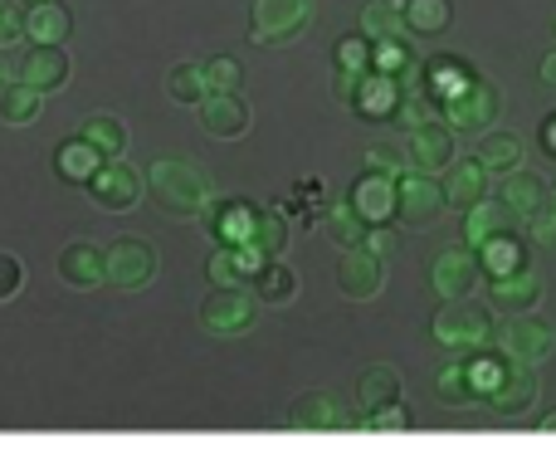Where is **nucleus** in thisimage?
Instances as JSON below:
<instances>
[{
	"mask_svg": "<svg viewBox=\"0 0 556 464\" xmlns=\"http://www.w3.org/2000/svg\"><path fill=\"white\" fill-rule=\"evenodd\" d=\"M313 25V0H254V15H250V35L260 45H293L303 29Z\"/></svg>",
	"mask_w": 556,
	"mask_h": 464,
	"instance_id": "obj_8",
	"label": "nucleus"
},
{
	"mask_svg": "<svg viewBox=\"0 0 556 464\" xmlns=\"http://www.w3.org/2000/svg\"><path fill=\"white\" fill-rule=\"evenodd\" d=\"M98 162H103V156H98L84 137H68V142L54 147V172H59V181H68V186H84L88 176L98 172Z\"/></svg>",
	"mask_w": 556,
	"mask_h": 464,
	"instance_id": "obj_30",
	"label": "nucleus"
},
{
	"mask_svg": "<svg viewBox=\"0 0 556 464\" xmlns=\"http://www.w3.org/2000/svg\"><path fill=\"white\" fill-rule=\"evenodd\" d=\"M489 303L508 318V313H528L542 303V274L528 269V260L513 264L503 274H489Z\"/></svg>",
	"mask_w": 556,
	"mask_h": 464,
	"instance_id": "obj_13",
	"label": "nucleus"
},
{
	"mask_svg": "<svg viewBox=\"0 0 556 464\" xmlns=\"http://www.w3.org/2000/svg\"><path fill=\"white\" fill-rule=\"evenodd\" d=\"M391 401H401V372L395 367L376 362V367H366L362 377H356V406H362V416L391 406Z\"/></svg>",
	"mask_w": 556,
	"mask_h": 464,
	"instance_id": "obj_27",
	"label": "nucleus"
},
{
	"mask_svg": "<svg viewBox=\"0 0 556 464\" xmlns=\"http://www.w3.org/2000/svg\"><path fill=\"white\" fill-rule=\"evenodd\" d=\"M473 254H479L483 274H503V269H513V264H522V244L513 240V235H498V240L479 244Z\"/></svg>",
	"mask_w": 556,
	"mask_h": 464,
	"instance_id": "obj_38",
	"label": "nucleus"
},
{
	"mask_svg": "<svg viewBox=\"0 0 556 464\" xmlns=\"http://www.w3.org/2000/svg\"><path fill=\"white\" fill-rule=\"evenodd\" d=\"M542 436H556V411H547V416H542Z\"/></svg>",
	"mask_w": 556,
	"mask_h": 464,
	"instance_id": "obj_49",
	"label": "nucleus"
},
{
	"mask_svg": "<svg viewBox=\"0 0 556 464\" xmlns=\"http://www.w3.org/2000/svg\"><path fill=\"white\" fill-rule=\"evenodd\" d=\"M542 142H547V152L556 156V117H547V127H542Z\"/></svg>",
	"mask_w": 556,
	"mask_h": 464,
	"instance_id": "obj_48",
	"label": "nucleus"
},
{
	"mask_svg": "<svg viewBox=\"0 0 556 464\" xmlns=\"http://www.w3.org/2000/svg\"><path fill=\"white\" fill-rule=\"evenodd\" d=\"M84 186H88V196H93V205H103V211H132L147 191V181L137 176V166H127L123 156L98 162V172L88 176Z\"/></svg>",
	"mask_w": 556,
	"mask_h": 464,
	"instance_id": "obj_10",
	"label": "nucleus"
},
{
	"mask_svg": "<svg viewBox=\"0 0 556 464\" xmlns=\"http://www.w3.org/2000/svg\"><path fill=\"white\" fill-rule=\"evenodd\" d=\"M493 348H498L503 362H518V367H542L556 352V328L538 313H508L498 333H493Z\"/></svg>",
	"mask_w": 556,
	"mask_h": 464,
	"instance_id": "obj_3",
	"label": "nucleus"
},
{
	"mask_svg": "<svg viewBox=\"0 0 556 464\" xmlns=\"http://www.w3.org/2000/svg\"><path fill=\"white\" fill-rule=\"evenodd\" d=\"M362 162H366V172H381V176H401L405 172V152L395 142H371Z\"/></svg>",
	"mask_w": 556,
	"mask_h": 464,
	"instance_id": "obj_40",
	"label": "nucleus"
},
{
	"mask_svg": "<svg viewBox=\"0 0 556 464\" xmlns=\"http://www.w3.org/2000/svg\"><path fill=\"white\" fill-rule=\"evenodd\" d=\"M391 117L405 127V133H410V127L430 123V117H434V103H430L425 93H410V98H401V103H395V113H391Z\"/></svg>",
	"mask_w": 556,
	"mask_h": 464,
	"instance_id": "obj_41",
	"label": "nucleus"
},
{
	"mask_svg": "<svg viewBox=\"0 0 556 464\" xmlns=\"http://www.w3.org/2000/svg\"><path fill=\"white\" fill-rule=\"evenodd\" d=\"M39 103H45V98H39L35 88H25L20 78L0 88V117H5L10 127H29V123H35V117H39Z\"/></svg>",
	"mask_w": 556,
	"mask_h": 464,
	"instance_id": "obj_35",
	"label": "nucleus"
},
{
	"mask_svg": "<svg viewBox=\"0 0 556 464\" xmlns=\"http://www.w3.org/2000/svg\"><path fill=\"white\" fill-rule=\"evenodd\" d=\"M20 84L35 88L39 98L45 93H59L68 84V54L64 45H35L25 59H20Z\"/></svg>",
	"mask_w": 556,
	"mask_h": 464,
	"instance_id": "obj_17",
	"label": "nucleus"
},
{
	"mask_svg": "<svg viewBox=\"0 0 556 464\" xmlns=\"http://www.w3.org/2000/svg\"><path fill=\"white\" fill-rule=\"evenodd\" d=\"M513 215L503 211V201H489V196H479V201L464 211V240H469V250H479V244L498 240V235H513Z\"/></svg>",
	"mask_w": 556,
	"mask_h": 464,
	"instance_id": "obj_22",
	"label": "nucleus"
},
{
	"mask_svg": "<svg viewBox=\"0 0 556 464\" xmlns=\"http://www.w3.org/2000/svg\"><path fill=\"white\" fill-rule=\"evenodd\" d=\"M473 162L483 166V172L489 176H508L513 166L522 162V137L518 133H479V156H473Z\"/></svg>",
	"mask_w": 556,
	"mask_h": 464,
	"instance_id": "obj_28",
	"label": "nucleus"
},
{
	"mask_svg": "<svg viewBox=\"0 0 556 464\" xmlns=\"http://www.w3.org/2000/svg\"><path fill=\"white\" fill-rule=\"evenodd\" d=\"M483 401L493 416H528L538 406V367H518V362H498L483 381Z\"/></svg>",
	"mask_w": 556,
	"mask_h": 464,
	"instance_id": "obj_7",
	"label": "nucleus"
},
{
	"mask_svg": "<svg viewBox=\"0 0 556 464\" xmlns=\"http://www.w3.org/2000/svg\"><path fill=\"white\" fill-rule=\"evenodd\" d=\"M503 211L513 215V221H522L528 211H538L542 201H547V181H542L538 172H522V166H513L508 176H503Z\"/></svg>",
	"mask_w": 556,
	"mask_h": 464,
	"instance_id": "obj_26",
	"label": "nucleus"
},
{
	"mask_svg": "<svg viewBox=\"0 0 556 464\" xmlns=\"http://www.w3.org/2000/svg\"><path fill=\"white\" fill-rule=\"evenodd\" d=\"M20 5H39V0H20Z\"/></svg>",
	"mask_w": 556,
	"mask_h": 464,
	"instance_id": "obj_52",
	"label": "nucleus"
},
{
	"mask_svg": "<svg viewBox=\"0 0 556 464\" xmlns=\"http://www.w3.org/2000/svg\"><path fill=\"white\" fill-rule=\"evenodd\" d=\"M356 25H362V39H371V45H381V39H401L405 35L401 0H366L362 15H356Z\"/></svg>",
	"mask_w": 556,
	"mask_h": 464,
	"instance_id": "obj_31",
	"label": "nucleus"
},
{
	"mask_svg": "<svg viewBox=\"0 0 556 464\" xmlns=\"http://www.w3.org/2000/svg\"><path fill=\"white\" fill-rule=\"evenodd\" d=\"M542 84H547V88H556V49H552L547 59H542Z\"/></svg>",
	"mask_w": 556,
	"mask_h": 464,
	"instance_id": "obj_47",
	"label": "nucleus"
},
{
	"mask_svg": "<svg viewBox=\"0 0 556 464\" xmlns=\"http://www.w3.org/2000/svg\"><path fill=\"white\" fill-rule=\"evenodd\" d=\"M337 289L352 303H371L386 289V260L376 250H366V244L342 250V260H337Z\"/></svg>",
	"mask_w": 556,
	"mask_h": 464,
	"instance_id": "obj_12",
	"label": "nucleus"
},
{
	"mask_svg": "<svg viewBox=\"0 0 556 464\" xmlns=\"http://www.w3.org/2000/svg\"><path fill=\"white\" fill-rule=\"evenodd\" d=\"M201 78H205V93H235L244 68H240V59H230V54H211V59H201Z\"/></svg>",
	"mask_w": 556,
	"mask_h": 464,
	"instance_id": "obj_36",
	"label": "nucleus"
},
{
	"mask_svg": "<svg viewBox=\"0 0 556 464\" xmlns=\"http://www.w3.org/2000/svg\"><path fill=\"white\" fill-rule=\"evenodd\" d=\"M152 279H156V250L147 240L123 235L113 250H103V284H113V289H123V293H137Z\"/></svg>",
	"mask_w": 556,
	"mask_h": 464,
	"instance_id": "obj_9",
	"label": "nucleus"
},
{
	"mask_svg": "<svg viewBox=\"0 0 556 464\" xmlns=\"http://www.w3.org/2000/svg\"><path fill=\"white\" fill-rule=\"evenodd\" d=\"M454 162V133L444 123H420L410 127V142H405V166H415V172H430L440 176L444 166Z\"/></svg>",
	"mask_w": 556,
	"mask_h": 464,
	"instance_id": "obj_15",
	"label": "nucleus"
},
{
	"mask_svg": "<svg viewBox=\"0 0 556 464\" xmlns=\"http://www.w3.org/2000/svg\"><path fill=\"white\" fill-rule=\"evenodd\" d=\"M434 391H440L444 406H473V401H479V377H473L469 358H454L450 367L434 377Z\"/></svg>",
	"mask_w": 556,
	"mask_h": 464,
	"instance_id": "obj_32",
	"label": "nucleus"
},
{
	"mask_svg": "<svg viewBox=\"0 0 556 464\" xmlns=\"http://www.w3.org/2000/svg\"><path fill=\"white\" fill-rule=\"evenodd\" d=\"M288 426L293 430H352L356 416L332 391H303V397L288 406Z\"/></svg>",
	"mask_w": 556,
	"mask_h": 464,
	"instance_id": "obj_14",
	"label": "nucleus"
},
{
	"mask_svg": "<svg viewBox=\"0 0 556 464\" xmlns=\"http://www.w3.org/2000/svg\"><path fill=\"white\" fill-rule=\"evenodd\" d=\"M356 78H362V68H342V64H337V98H352L356 93Z\"/></svg>",
	"mask_w": 556,
	"mask_h": 464,
	"instance_id": "obj_46",
	"label": "nucleus"
},
{
	"mask_svg": "<svg viewBox=\"0 0 556 464\" xmlns=\"http://www.w3.org/2000/svg\"><path fill=\"white\" fill-rule=\"evenodd\" d=\"M195 113H201L205 133L220 137V142H235V137L250 133V108H244L240 93H205L201 103H195Z\"/></svg>",
	"mask_w": 556,
	"mask_h": 464,
	"instance_id": "obj_18",
	"label": "nucleus"
},
{
	"mask_svg": "<svg viewBox=\"0 0 556 464\" xmlns=\"http://www.w3.org/2000/svg\"><path fill=\"white\" fill-rule=\"evenodd\" d=\"M498 113H503V93L483 74H473L459 98L440 103V117L450 133H489V123H498Z\"/></svg>",
	"mask_w": 556,
	"mask_h": 464,
	"instance_id": "obj_5",
	"label": "nucleus"
},
{
	"mask_svg": "<svg viewBox=\"0 0 556 464\" xmlns=\"http://www.w3.org/2000/svg\"><path fill=\"white\" fill-rule=\"evenodd\" d=\"M260 323V299L244 284H215L201 299V328L215 338H240Z\"/></svg>",
	"mask_w": 556,
	"mask_h": 464,
	"instance_id": "obj_4",
	"label": "nucleus"
},
{
	"mask_svg": "<svg viewBox=\"0 0 556 464\" xmlns=\"http://www.w3.org/2000/svg\"><path fill=\"white\" fill-rule=\"evenodd\" d=\"M346 103H352L362 117H391L395 103H401V88L391 84V74H381V68H366V74L356 78V93L346 98Z\"/></svg>",
	"mask_w": 556,
	"mask_h": 464,
	"instance_id": "obj_24",
	"label": "nucleus"
},
{
	"mask_svg": "<svg viewBox=\"0 0 556 464\" xmlns=\"http://www.w3.org/2000/svg\"><path fill=\"white\" fill-rule=\"evenodd\" d=\"M25 35L35 39V45H64V39L74 35V15H68V5H59V0H39V5L25 10Z\"/></svg>",
	"mask_w": 556,
	"mask_h": 464,
	"instance_id": "obj_25",
	"label": "nucleus"
},
{
	"mask_svg": "<svg viewBox=\"0 0 556 464\" xmlns=\"http://www.w3.org/2000/svg\"><path fill=\"white\" fill-rule=\"evenodd\" d=\"M469 78H473V68L464 64V59H454V54L430 59V64H425V88L420 93L440 108V103H450V98H459L464 88H469Z\"/></svg>",
	"mask_w": 556,
	"mask_h": 464,
	"instance_id": "obj_23",
	"label": "nucleus"
},
{
	"mask_svg": "<svg viewBox=\"0 0 556 464\" xmlns=\"http://www.w3.org/2000/svg\"><path fill=\"white\" fill-rule=\"evenodd\" d=\"M254 254H264V260H278V250L288 244V221L278 205H250V225H244V240Z\"/></svg>",
	"mask_w": 556,
	"mask_h": 464,
	"instance_id": "obj_21",
	"label": "nucleus"
},
{
	"mask_svg": "<svg viewBox=\"0 0 556 464\" xmlns=\"http://www.w3.org/2000/svg\"><path fill=\"white\" fill-rule=\"evenodd\" d=\"M547 205L556 211V181H547Z\"/></svg>",
	"mask_w": 556,
	"mask_h": 464,
	"instance_id": "obj_50",
	"label": "nucleus"
},
{
	"mask_svg": "<svg viewBox=\"0 0 556 464\" xmlns=\"http://www.w3.org/2000/svg\"><path fill=\"white\" fill-rule=\"evenodd\" d=\"M10 84V74H5V64H0V88H5Z\"/></svg>",
	"mask_w": 556,
	"mask_h": 464,
	"instance_id": "obj_51",
	"label": "nucleus"
},
{
	"mask_svg": "<svg viewBox=\"0 0 556 464\" xmlns=\"http://www.w3.org/2000/svg\"><path fill=\"white\" fill-rule=\"evenodd\" d=\"M518 225H522V230H528V240H532V244H542V250H552V244H556V211H552L547 201H542L538 211H528V215H522Z\"/></svg>",
	"mask_w": 556,
	"mask_h": 464,
	"instance_id": "obj_39",
	"label": "nucleus"
},
{
	"mask_svg": "<svg viewBox=\"0 0 556 464\" xmlns=\"http://www.w3.org/2000/svg\"><path fill=\"white\" fill-rule=\"evenodd\" d=\"M430 333L454 358H479L493 342V318H489V309H479V303H469V299H444Z\"/></svg>",
	"mask_w": 556,
	"mask_h": 464,
	"instance_id": "obj_2",
	"label": "nucleus"
},
{
	"mask_svg": "<svg viewBox=\"0 0 556 464\" xmlns=\"http://www.w3.org/2000/svg\"><path fill=\"white\" fill-rule=\"evenodd\" d=\"M147 191H152V201L162 205V215H172V221H201L215 201L211 176H205L186 152L156 156L152 172H147Z\"/></svg>",
	"mask_w": 556,
	"mask_h": 464,
	"instance_id": "obj_1",
	"label": "nucleus"
},
{
	"mask_svg": "<svg viewBox=\"0 0 556 464\" xmlns=\"http://www.w3.org/2000/svg\"><path fill=\"white\" fill-rule=\"evenodd\" d=\"M332 235H337V244L342 250H352V244H362V235H366V225L352 215V205H332Z\"/></svg>",
	"mask_w": 556,
	"mask_h": 464,
	"instance_id": "obj_42",
	"label": "nucleus"
},
{
	"mask_svg": "<svg viewBox=\"0 0 556 464\" xmlns=\"http://www.w3.org/2000/svg\"><path fill=\"white\" fill-rule=\"evenodd\" d=\"M401 20H405V29H410V35L434 39V35H444V29H450L454 5H450V0H401Z\"/></svg>",
	"mask_w": 556,
	"mask_h": 464,
	"instance_id": "obj_29",
	"label": "nucleus"
},
{
	"mask_svg": "<svg viewBox=\"0 0 556 464\" xmlns=\"http://www.w3.org/2000/svg\"><path fill=\"white\" fill-rule=\"evenodd\" d=\"M84 137L88 147H93L98 156H123L127 152V127H123V117H113V113H93V117H84Z\"/></svg>",
	"mask_w": 556,
	"mask_h": 464,
	"instance_id": "obj_33",
	"label": "nucleus"
},
{
	"mask_svg": "<svg viewBox=\"0 0 556 464\" xmlns=\"http://www.w3.org/2000/svg\"><path fill=\"white\" fill-rule=\"evenodd\" d=\"M166 98H172V103H201L205 98L201 64H176L172 74H166Z\"/></svg>",
	"mask_w": 556,
	"mask_h": 464,
	"instance_id": "obj_37",
	"label": "nucleus"
},
{
	"mask_svg": "<svg viewBox=\"0 0 556 464\" xmlns=\"http://www.w3.org/2000/svg\"><path fill=\"white\" fill-rule=\"evenodd\" d=\"M59 279H64L68 289H98V284H103V250L88 240H68L64 250H59Z\"/></svg>",
	"mask_w": 556,
	"mask_h": 464,
	"instance_id": "obj_20",
	"label": "nucleus"
},
{
	"mask_svg": "<svg viewBox=\"0 0 556 464\" xmlns=\"http://www.w3.org/2000/svg\"><path fill=\"white\" fill-rule=\"evenodd\" d=\"M20 289H25V264H20L15 254H0V303L15 299Z\"/></svg>",
	"mask_w": 556,
	"mask_h": 464,
	"instance_id": "obj_44",
	"label": "nucleus"
},
{
	"mask_svg": "<svg viewBox=\"0 0 556 464\" xmlns=\"http://www.w3.org/2000/svg\"><path fill=\"white\" fill-rule=\"evenodd\" d=\"M479 279H483V264H479V254L469 250V244H454V250H440L434 254V264H430V289H434V299H469L473 289H479Z\"/></svg>",
	"mask_w": 556,
	"mask_h": 464,
	"instance_id": "obj_11",
	"label": "nucleus"
},
{
	"mask_svg": "<svg viewBox=\"0 0 556 464\" xmlns=\"http://www.w3.org/2000/svg\"><path fill=\"white\" fill-rule=\"evenodd\" d=\"M337 64L342 68H371V39H362V35H346L342 45H337Z\"/></svg>",
	"mask_w": 556,
	"mask_h": 464,
	"instance_id": "obj_43",
	"label": "nucleus"
},
{
	"mask_svg": "<svg viewBox=\"0 0 556 464\" xmlns=\"http://www.w3.org/2000/svg\"><path fill=\"white\" fill-rule=\"evenodd\" d=\"M298 293V269H288V264H278V260H264L260 269H254V299L260 303H288Z\"/></svg>",
	"mask_w": 556,
	"mask_h": 464,
	"instance_id": "obj_34",
	"label": "nucleus"
},
{
	"mask_svg": "<svg viewBox=\"0 0 556 464\" xmlns=\"http://www.w3.org/2000/svg\"><path fill=\"white\" fill-rule=\"evenodd\" d=\"M552 35H556V25H552Z\"/></svg>",
	"mask_w": 556,
	"mask_h": 464,
	"instance_id": "obj_53",
	"label": "nucleus"
},
{
	"mask_svg": "<svg viewBox=\"0 0 556 464\" xmlns=\"http://www.w3.org/2000/svg\"><path fill=\"white\" fill-rule=\"evenodd\" d=\"M440 215H444L440 176L405 166V172L395 176V221L410 225V230H430V225L440 221Z\"/></svg>",
	"mask_w": 556,
	"mask_h": 464,
	"instance_id": "obj_6",
	"label": "nucleus"
},
{
	"mask_svg": "<svg viewBox=\"0 0 556 464\" xmlns=\"http://www.w3.org/2000/svg\"><path fill=\"white\" fill-rule=\"evenodd\" d=\"M440 196H444V211H469L479 196H489V172H483L479 162H459V156H454V162L444 166Z\"/></svg>",
	"mask_w": 556,
	"mask_h": 464,
	"instance_id": "obj_19",
	"label": "nucleus"
},
{
	"mask_svg": "<svg viewBox=\"0 0 556 464\" xmlns=\"http://www.w3.org/2000/svg\"><path fill=\"white\" fill-rule=\"evenodd\" d=\"M346 205H352V215H356L362 225H386V221H395V176L366 172L362 181L352 186Z\"/></svg>",
	"mask_w": 556,
	"mask_h": 464,
	"instance_id": "obj_16",
	"label": "nucleus"
},
{
	"mask_svg": "<svg viewBox=\"0 0 556 464\" xmlns=\"http://www.w3.org/2000/svg\"><path fill=\"white\" fill-rule=\"evenodd\" d=\"M25 35V15H20V0H0V45H15Z\"/></svg>",
	"mask_w": 556,
	"mask_h": 464,
	"instance_id": "obj_45",
	"label": "nucleus"
}]
</instances>
